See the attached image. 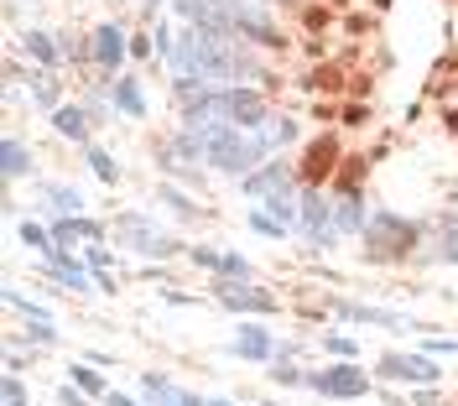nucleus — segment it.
Returning a JSON list of instances; mask_svg holds the SVG:
<instances>
[{
  "label": "nucleus",
  "mask_w": 458,
  "mask_h": 406,
  "mask_svg": "<svg viewBox=\"0 0 458 406\" xmlns=\"http://www.w3.org/2000/svg\"><path fill=\"white\" fill-rule=\"evenodd\" d=\"M125 53H131V42H125V31L120 27H99L94 31V63H99V68H120Z\"/></svg>",
  "instance_id": "nucleus-13"
},
{
  "label": "nucleus",
  "mask_w": 458,
  "mask_h": 406,
  "mask_svg": "<svg viewBox=\"0 0 458 406\" xmlns=\"http://www.w3.org/2000/svg\"><path fill=\"white\" fill-rule=\"evenodd\" d=\"M47 271H53L63 287H73V292L94 287V282H89V266H84V261H73V256H68L63 245H53V250H47Z\"/></svg>",
  "instance_id": "nucleus-12"
},
{
  "label": "nucleus",
  "mask_w": 458,
  "mask_h": 406,
  "mask_svg": "<svg viewBox=\"0 0 458 406\" xmlns=\"http://www.w3.org/2000/svg\"><path fill=\"white\" fill-rule=\"evenodd\" d=\"M302 230H308V240L313 245H339V208H328V199H318V193H308L302 199Z\"/></svg>",
  "instance_id": "nucleus-7"
},
{
  "label": "nucleus",
  "mask_w": 458,
  "mask_h": 406,
  "mask_svg": "<svg viewBox=\"0 0 458 406\" xmlns=\"http://www.w3.org/2000/svg\"><path fill=\"white\" fill-rule=\"evenodd\" d=\"M339 318H349V323H380V328H417V323H406L401 313H386V308H354V302H344L339 308Z\"/></svg>",
  "instance_id": "nucleus-16"
},
{
  "label": "nucleus",
  "mask_w": 458,
  "mask_h": 406,
  "mask_svg": "<svg viewBox=\"0 0 458 406\" xmlns=\"http://www.w3.org/2000/svg\"><path fill=\"white\" fill-rule=\"evenodd\" d=\"M68 385H79L84 396H110L105 380H99V370H89V365H73V370H68Z\"/></svg>",
  "instance_id": "nucleus-20"
},
{
  "label": "nucleus",
  "mask_w": 458,
  "mask_h": 406,
  "mask_svg": "<svg viewBox=\"0 0 458 406\" xmlns=\"http://www.w3.org/2000/svg\"><path fill=\"white\" fill-rule=\"evenodd\" d=\"M370 5H375V11H386V5H391V0H370Z\"/></svg>",
  "instance_id": "nucleus-43"
},
{
  "label": "nucleus",
  "mask_w": 458,
  "mask_h": 406,
  "mask_svg": "<svg viewBox=\"0 0 458 406\" xmlns=\"http://www.w3.org/2000/svg\"><path fill=\"white\" fill-rule=\"evenodd\" d=\"M339 79H344L339 68H318V73H313V89H339Z\"/></svg>",
  "instance_id": "nucleus-35"
},
{
  "label": "nucleus",
  "mask_w": 458,
  "mask_h": 406,
  "mask_svg": "<svg viewBox=\"0 0 458 406\" xmlns=\"http://www.w3.org/2000/svg\"><path fill=\"white\" fill-rule=\"evenodd\" d=\"M193 261L208 266V271H219V261H225V256H219V250H203V245H199V250H193Z\"/></svg>",
  "instance_id": "nucleus-39"
},
{
  "label": "nucleus",
  "mask_w": 458,
  "mask_h": 406,
  "mask_svg": "<svg viewBox=\"0 0 458 406\" xmlns=\"http://www.w3.org/2000/svg\"><path fill=\"white\" fill-rule=\"evenodd\" d=\"M21 240H27V245H37V250H42V256H47V250H53V234L42 230V224H21Z\"/></svg>",
  "instance_id": "nucleus-32"
},
{
  "label": "nucleus",
  "mask_w": 458,
  "mask_h": 406,
  "mask_svg": "<svg viewBox=\"0 0 458 406\" xmlns=\"http://www.w3.org/2000/svg\"><path fill=\"white\" fill-rule=\"evenodd\" d=\"M84 261H89V271H99V276H110L114 256H110V250H105V245H89V256H84Z\"/></svg>",
  "instance_id": "nucleus-31"
},
{
  "label": "nucleus",
  "mask_w": 458,
  "mask_h": 406,
  "mask_svg": "<svg viewBox=\"0 0 458 406\" xmlns=\"http://www.w3.org/2000/svg\"><path fill=\"white\" fill-rule=\"evenodd\" d=\"M31 94H37V105H47V110H57V84L47 79V73H37V79H31Z\"/></svg>",
  "instance_id": "nucleus-27"
},
{
  "label": "nucleus",
  "mask_w": 458,
  "mask_h": 406,
  "mask_svg": "<svg viewBox=\"0 0 458 406\" xmlns=\"http://www.w3.org/2000/svg\"><path fill=\"white\" fill-rule=\"evenodd\" d=\"M443 261H458V214L448 219V230H443Z\"/></svg>",
  "instance_id": "nucleus-33"
},
{
  "label": "nucleus",
  "mask_w": 458,
  "mask_h": 406,
  "mask_svg": "<svg viewBox=\"0 0 458 406\" xmlns=\"http://www.w3.org/2000/svg\"><path fill=\"white\" fill-rule=\"evenodd\" d=\"M0 402L5 406H27V385H21L16 376H5L0 380Z\"/></svg>",
  "instance_id": "nucleus-28"
},
{
  "label": "nucleus",
  "mask_w": 458,
  "mask_h": 406,
  "mask_svg": "<svg viewBox=\"0 0 458 406\" xmlns=\"http://www.w3.org/2000/svg\"><path fill=\"white\" fill-rule=\"evenodd\" d=\"M245 199H292V167L286 162H260L256 173H245Z\"/></svg>",
  "instance_id": "nucleus-8"
},
{
  "label": "nucleus",
  "mask_w": 458,
  "mask_h": 406,
  "mask_svg": "<svg viewBox=\"0 0 458 406\" xmlns=\"http://www.w3.org/2000/svg\"><path fill=\"white\" fill-rule=\"evenodd\" d=\"M57 402H63V406H89V396L79 391V385H63V391H57Z\"/></svg>",
  "instance_id": "nucleus-36"
},
{
  "label": "nucleus",
  "mask_w": 458,
  "mask_h": 406,
  "mask_svg": "<svg viewBox=\"0 0 458 406\" xmlns=\"http://www.w3.org/2000/svg\"><path fill=\"white\" fill-rule=\"evenodd\" d=\"M27 53L37 63H57V47H53V37H47V31H27Z\"/></svg>",
  "instance_id": "nucleus-21"
},
{
  "label": "nucleus",
  "mask_w": 458,
  "mask_h": 406,
  "mask_svg": "<svg viewBox=\"0 0 458 406\" xmlns=\"http://www.w3.org/2000/svg\"><path fill=\"white\" fill-rule=\"evenodd\" d=\"M146 5H157V0H146Z\"/></svg>",
  "instance_id": "nucleus-45"
},
{
  "label": "nucleus",
  "mask_w": 458,
  "mask_h": 406,
  "mask_svg": "<svg viewBox=\"0 0 458 406\" xmlns=\"http://www.w3.org/2000/svg\"><path fill=\"white\" fill-rule=\"evenodd\" d=\"M344 125H370V110H365V105H349V110H344Z\"/></svg>",
  "instance_id": "nucleus-38"
},
{
  "label": "nucleus",
  "mask_w": 458,
  "mask_h": 406,
  "mask_svg": "<svg viewBox=\"0 0 458 406\" xmlns=\"http://www.w3.org/2000/svg\"><path fill=\"white\" fill-rule=\"evenodd\" d=\"M0 167H5V177H21L31 167L27 146H21V141H5V146H0Z\"/></svg>",
  "instance_id": "nucleus-19"
},
{
  "label": "nucleus",
  "mask_w": 458,
  "mask_h": 406,
  "mask_svg": "<svg viewBox=\"0 0 458 406\" xmlns=\"http://www.w3.org/2000/svg\"><path fill=\"white\" fill-rule=\"evenodd\" d=\"M225 5H234V0H225Z\"/></svg>",
  "instance_id": "nucleus-47"
},
{
  "label": "nucleus",
  "mask_w": 458,
  "mask_h": 406,
  "mask_svg": "<svg viewBox=\"0 0 458 406\" xmlns=\"http://www.w3.org/2000/svg\"><path fill=\"white\" fill-rule=\"evenodd\" d=\"M114 240L131 245V250H141V256H172L177 250V240L157 219H146V214H120L114 219Z\"/></svg>",
  "instance_id": "nucleus-4"
},
{
  "label": "nucleus",
  "mask_w": 458,
  "mask_h": 406,
  "mask_svg": "<svg viewBox=\"0 0 458 406\" xmlns=\"http://www.w3.org/2000/svg\"><path fill=\"white\" fill-rule=\"evenodd\" d=\"M89 167L105 177V182H120V167H114V156H110V151H99V146H89Z\"/></svg>",
  "instance_id": "nucleus-22"
},
{
  "label": "nucleus",
  "mask_w": 458,
  "mask_h": 406,
  "mask_svg": "<svg viewBox=\"0 0 458 406\" xmlns=\"http://www.w3.org/2000/svg\"><path fill=\"white\" fill-rule=\"evenodd\" d=\"M250 230L271 234V240H282V234H286V224H282V219H271L266 208H250Z\"/></svg>",
  "instance_id": "nucleus-26"
},
{
  "label": "nucleus",
  "mask_w": 458,
  "mask_h": 406,
  "mask_svg": "<svg viewBox=\"0 0 458 406\" xmlns=\"http://www.w3.org/2000/svg\"><path fill=\"white\" fill-rule=\"evenodd\" d=\"M114 105H120L125 115H146V94H141V84H136V79H120V84H114Z\"/></svg>",
  "instance_id": "nucleus-18"
},
{
  "label": "nucleus",
  "mask_w": 458,
  "mask_h": 406,
  "mask_svg": "<svg viewBox=\"0 0 458 406\" xmlns=\"http://www.w3.org/2000/svg\"><path fill=\"white\" fill-rule=\"evenodd\" d=\"M334 167H339V141H334V136H318V141L308 146V156H302V177H308V182H323Z\"/></svg>",
  "instance_id": "nucleus-11"
},
{
  "label": "nucleus",
  "mask_w": 458,
  "mask_h": 406,
  "mask_svg": "<svg viewBox=\"0 0 458 406\" xmlns=\"http://www.w3.org/2000/svg\"><path fill=\"white\" fill-rule=\"evenodd\" d=\"M308 385H313L318 396H334V402H354V396H365L370 391V370H360V365H328V370H313L308 376Z\"/></svg>",
  "instance_id": "nucleus-5"
},
{
  "label": "nucleus",
  "mask_w": 458,
  "mask_h": 406,
  "mask_svg": "<svg viewBox=\"0 0 458 406\" xmlns=\"http://www.w3.org/2000/svg\"><path fill=\"white\" fill-rule=\"evenodd\" d=\"M208 406H234V402H208Z\"/></svg>",
  "instance_id": "nucleus-44"
},
{
  "label": "nucleus",
  "mask_w": 458,
  "mask_h": 406,
  "mask_svg": "<svg viewBox=\"0 0 458 406\" xmlns=\"http://www.w3.org/2000/svg\"><path fill=\"white\" fill-rule=\"evenodd\" d=\"M448 125H454V131H458V110H448Z\"/></svg>",
  "instance_id": "nucleus-42"
},
{
  "label": "nucleus",
  "mask_w": 458,
  "mask_h": 406,
  "mask_svg": "<svg viewBox=\"0 0 458 406\" xmlns=\"http://www.w3.org/2000/svg\"><path fill=\"white\" fill-rule=\"evenodd\" d=\"M182 94L193 99L188 105V125H266V94L256 89H208L193 94V84H182Z\"/></svg>",
  "instance_id": "nucleus-2"
},
{
  "label": "nucleus",
  "mask_w": 458,
  "mask_h": 406,
  "mask_svg": "<svg viewBox=\"0 0 458 406\" xmlns=\"http://www.w3.org/2000/svg\"><path fill=\"white\" fill-rule=\"evenodd\" d=\"M53 240L57 245H79V240H84V245H99V224H94V219H79V214H63Z\"/></svg>",
  "instance_id": "nucleus-15"
},
{
  "label": "nucleus",
  "mask_w": 458,
  "mask_h": 406,
  "mask_svg": "<svg viewBox=\"0 0 458 406\" xmlns=\"http://www.w3.org/2000/svg\"><path fill=\"white\" fill-rule=\"evenodd\" d=\"M266 5H276V0H266Z\"/></svg>",
  "instance_id": "nucleus-46"
},
{
  "label": "nucleus",
  "mask_w": 458,
  "mask_h": 406,
  "mask_svg": "<svg viewBox=\"0 0 458 406\" xmlns=\"http://www.w3.org/2000/svg\"><path fill=\"white\" fill-rule=\"evenodd\" d=\"M27 339H31V344H42V349H47V344H57V328L47 323V313L27 323Z\"/></svg>",
  "instance_id": "nucleus-24"
},
{
  "label": "nucleus",
  "mask_w": 458,
  "mask_h": 406,
  "mask_svg": "<svg viewBox=\"0 0 458 406\" xmlns=\"http://www.w3.org/2000/svg\"><path fill=\"white\" fill-rule=\"evenodd\" d=\"M271 380H276V385H302L308 376H302V370H297V365L282 354V359H276V370H271Z\"/></svg>",
  "instance_id": "nucleus-29"
},
{
  "label": "nucleus",
  "mask_w": 458,
  "mask_h": 406,
  "mask_svg": "<svg viewBox=\"0 0 458 406\" xmlns=\"http://www.w3.org/2000/svg\"><path fill=\"white\" fill-rule=\"evenodd\" d=\"M417 245V224L396 219V214H370L365 219V256L370 261H396Z\"/></svg>",
  "instance_id": "nucleus-3"
},
{
  "label": "nucleus",
  "mask_w": 458,
  "mask_h": 406,
  "mask_svg": "<svg viewBox=\"0 0 458 406\" xmlns=\"http://www.w3.org/2000/svg\"><path fill=\"white\" fill-rule=\"evenodd\" d=\"M162 203H172V208H177V214H193V203L182 199V193H177V188H162Z\"/></svg>",
  "instance_id": "nucleus-37"
},
{
  "label": "nucleus",
  "mask_w": 458,
  "mask_h": 406,
  "mask_svg": "<svg viewBox=\"0 0 458 406\" xmlns=\"http://www.w3.org/2000/svg\"><path fill=\"white\" fill-rule=\"evenodd\" d=\"M47 199H53V208H57V214H79V203H84L79 193H73V188H57V182L47 188Z\"/></svg>",
  "instance_id": "nucleus-25"
},
{
  "label": "nucleus",
  "mask_w": 458,
  "mask_h": 406,
  "mask_svg": "<svg viewBox=\"0 0 458 406\" xmlns=\"http://www.w3.org/2000/svg\"><path fill=\"white\" fill-rule=\"evenodd\" d=\"M105 406H141V402H131V396H120V391H110V396H105Z\"/></svg>",
  "instance_id": "nucleus-41"
},
{
  "label": "nucleus",
  "mask_w": 458,
  "mask_h": 406,
  "mask_svg": "<svg viewBox=\"0 0 458 406\" xmlns=\"http://www.w3.org/2000/svg\"><path fill=\"white\" fill-rule=\"evenodd\" d=\"M234 31L240 37H250V42H260V47H282L286 31L271 21V16H260L256 5H240V16H234Z\"/></svg>",
  "instance_id": "nucleus-10"
},
{
  "label": "nucleus",
  "mask_w": 458,
  "mask_h": 406,
  "mask_svg": "<svg viewBox=\"0 0 458 406\" xmlns=\"http://www.w3.org/2000/svg\"><path fill=\"white\" fill-rule=\"evenodd\" d=\"M234 354H240V359H271V354H276V344H271V334H266V328H256V323H245V328H240V334H234Z\"/></svg>",
  "instance_id": "nucleus-14"
},
{
  "label": "nucleus",
  "mask_w": 458,
  "mask_h": 406,
  "mask_svg": "<svg viewBox=\"0 0 458 406\" xmlns=\"http://www.w3.org/2000/svg\"><path fill=\"white\" fill-rule=\"evenodd\" d=\"M328 354H334V359H354V339L334 334V339H328Z\"/></svg>",
  "instance_id": "nucleus-34"
},
{
  "label": "nucleus",
  "mask_w": 458,
  "mask_h": 406,
  "mask_svg": "<svg viewBox=\"0 0 458 406\" xmlns=\"http://www.w3.org/2000/svg\"><path fill=\"white\" fill-rule=\"evenodd\" d=\"M339 224L344 230H360V224H365V214H360V199H354V193L339 203Z\"/></svg>",
  "instance_id": "nucleus-30"
},
{
  "label": "nucleus",
  "mask_w": 458,
  "mask_h": 406,
  "mask_svg": "<svg viewBox=\"0 0 458 406\" xmlns=\"http://www.w3.org/2000/svg\"><path fill=\"white\" fill-rule=\"evenodd\" d=\"M375 376H386V380H406V385H432V380L443 376V370L432 365L428 354H380Z\"/></svg>",
  "instance_id": "nucleus-6"
},
{
  "label": "nucleus",
  "mask_w": 458,
  "mask_h": 406,
  "mask_svg": "<svg viewBox=\"0 0 458 406\" xmlns=\"http://www.w3.org/2000/svg\"><path fill=\"white\" fill-rule=\"evenodd\" d=\"M172 68H177V79L182 84H199V79H234L245 58H240V47H229V37H214V31H182L177 42H172Z\"/></svg>",
  "instance_id": "nucleus-1"
},
{
  "label": "nucleus",
  "mask_w": 458,
  "mask_h": 406,
  "mask_svg": "<svg viewBox=\"0 0 458 406\" xmlns=\"http://www.w3.org/2000/svg\"><path fill=\"white\" fill-rule=\"evenodd\" d=\"M214 292H219V302H225V308H234V313H276V297H271V292H260V287H250V282H234V276H225Z\"/></svg>",
  "instance_id": "nucleus-9"
},
{
  "label": "nucleus",
  "mask_w": 458,
  "mask_h": 406,
  "mask_svg": "<svg viewBox=\"0 0 458 406\" xmlns=\"http://www.w3.org/2000/svg\"><path fill=\"white\" fill-rule=\"evenodd\" d=\"M53 125H57V136H68V141H89V115L79 105H57Z\"/></svg>",
  "instance_id": "nucleus-17"
},
{
  "label": "nucleus",
  "mask_w": 458,
  "mask_h": 406,
  "mask_svg": "<svg viewBox=\"0 0 458 406\" xmlns=\"http://www.w3.org/2000/svg\"><path fill=\"white\" fill-rule=\"evenodd\" d=\"M432 349L437 354H458V339H432Z\"/></svg>",
  "instance_id": "nucleus-40"
},
{
  "label": "nucleus",
  "mask_w": 458,
  "mask_h": 406,
  "mask_svg": "<svg viewBox=\"0 0 458 406\" xmlns=\"http://www.w3.org/2000/svg\"><path fill=\"white\" fill-rule=\"evenodd\" d=\"M260 131H266V141H271V146H286V141H292V136H297V120H266V125H260Z\"/></svg>",
  "instance_id": "nucleus-23"
}]
</instances>
